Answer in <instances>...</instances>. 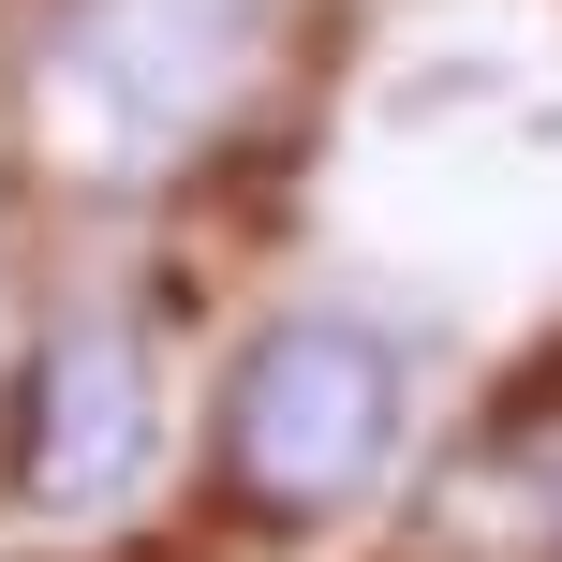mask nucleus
Instances as JSON below:
<instances>
[{
	"label": "nucleus",
	"mask_w": 562,
	"mask_h": 562,
	"mask_svg": "<svg viewBox=\"0 0 562 562\" xmlns=\"http://www.w3.org/2000/svg\"><path fill=\"white\" fill-rule=\"evenodd\" d=\"M237 59H252L237 0H89L59 30V119L89 164H164L178 134H207Z\"/></svg>",
	"instance_id": "f03ea898"
},
{
	"label": "nucleus",
	"mask_w": 562,
	"mask_h": 562,
	"mask_svg": "<svg viewBox=\"0 0 562 562\" xmlns=\"http://www.w3.org/2000/svg\"><path fill=\"white\" fill-rule=\"evenodd\" d=\"M518 518H533V548H548V562H562V445H548V459H533V474H518Z\"/></svg>",
	"instance_id": "20e7f679"
},
{
	"label": "nucleus",
	"mask_w": 562,
	"mask_h": 562,
	"mask_svg": "<svg viewBox=\"0 0 562 562\" xmlns=\"http://www.w3.org/2000/svg\"><path fill=\"white\" fill-rule=\"evenodd\" d=\"M15 474L30 504L59 518H104L119 488L148 474V340L134 326H59L45 356H30V429H15Z\"/></svg>",
	"instance_id": "7ed1b4c3"
},
{
	"label": "nucleus",
	"mask_w": 562,
	"mask_h": 562,
	"mask_svg": "<svg viewBox=\"0 0 562 562\" xmlns=\"http://www.w3.org/2000/svg\"><path fill=\"white\" fill-rule=\"evenodd\" d=\"M400 415H415V385H400L385 326H356V311H281L252 356H237V385H223V474L252 488L267 518H340V504L385 488Z\"/></svg>",
	"instance_id": "f257e3e1"
}]
</instances>
